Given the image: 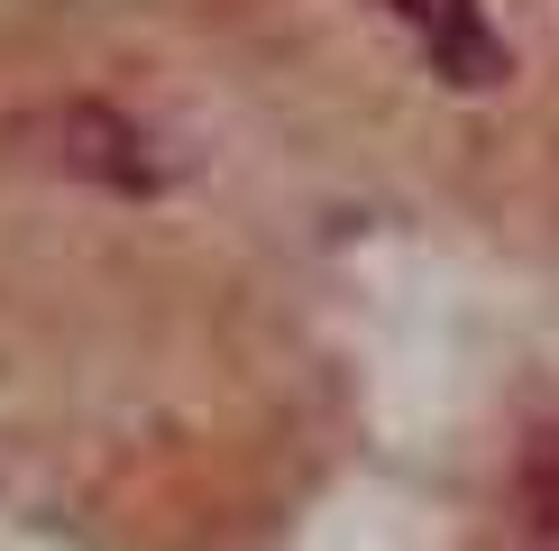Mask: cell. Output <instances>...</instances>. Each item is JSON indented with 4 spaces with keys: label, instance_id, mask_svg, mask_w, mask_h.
<instances>
[{
    "label": "cell",
    "instance_id": "6da1fadb",
    "mask_svg": "<svg viewBox=\"0 0 559 551\" xmlns=\"http://www.w3.org/2000/svg\"><path fill=\"white\" fill-rule=\"evenodd\" d=\"M385 10L404 19L413 37H423V56H431V74H440V83H459V92L504 83V37L486 28L477 0H385Z\"/></svg>",
    "mask_w": 559,
    "mask_h": 551
},
{
    "label": "cell",
    "instance_id": "3957f363",
    "mask_svg": "<svg viewBox=\"0 0 559 551\" xmlns=\"http://www.w3.org/2000/svg\"><path fill=\"white\" fill-rule=\"evenodd\" d=\"M532 505H542V515H532V524H542V534L559 542V469H542V478H532Z\"/></svg>",
    "mask_w": 559,
    "mask_h": 551
},
{
    "label": "cell",
    "instance_id": "7a4b0ae2",
    "mask_svg": "<svg viewBox=\"0 0 559 551\" xmlns=\"http://www.w3.org/2000/svg\"><path fill=\"white\" fill-rule=\"evenodd\" d=\"M147 138L129 120H110V110H64V166L74 175H102L120 184V194H156V156H138Z\"/></svg>",
    "mask_w": 559,
    "mask_h": 551
}]
</instances>
